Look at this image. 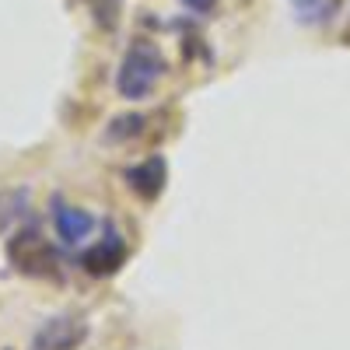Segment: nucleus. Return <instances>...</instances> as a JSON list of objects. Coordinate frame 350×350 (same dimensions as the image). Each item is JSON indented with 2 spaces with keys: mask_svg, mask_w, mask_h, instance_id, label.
I'll use <instances>...</instances> for the list:
<instances>
[{
  "mask_svg": "<svg viewBox=\"0 0 350 350\" xmlns=\"http://www.w3.org/2000/svg\"><path fill=\"white\" fill-rule=\"evenodd\" d=\"M165 70H168L165 53L151 39H133L123 53L120 70H116V92H120V98H126V102H140L158 88Z\"/></svg>",
  "mask_w": 350,
  "mask_h": 350,
  "instance_id": "1",
  "label": "nucleus"
},
{
  "mask_svg": "<svg viewBox=\"0 0 350 350\" xmlns=\"http://www.w3.org/2000/svg\"><path fill=\"white\" fill-rule=\"evenodd\" d=\"M8 259L25 277H56V267H60V252L53 249V242L39 228L14 231L8 239Z\"/></svg>",
  "mask_w": 350,
  "mask_h": 350,
  "instance_id": "2",
  "label": "nucleus"
},
{
  "mask_svg": "<svg viewBox=\"0 0 350 350\" xmlns=\"http://www.w3.org/2000/svg\"><path fill=\"white\" fill-rule=\"evenodd\" d=\"M126 256H130L126 239L116 228H109L98 242H92L81 252V270L88 277H112V273H120L126 267Z\"/></svg>",
  "mask_w": 350,
  "mask_h": 350,
  "instance_id": "3",
  "label": "nucleus"
},
{
  "mask_svg": "<svg viewBox=\"0 0 350 350\" xmlns=\"http://www.w3.org/2000/svg\"><path fill=\"white\" fill-rule=\"evenodd\" d=\"M88 340V323L77 315H53L36 329L32 350H77Z\"/></svg>",
  "mask_w": 350,
  "mask_h": 350,
  "instance_id": "4",
  "label": "nucleus"
},
{
  "mask_svg": "<svg viewBox=\"0 0 350 350\" xmlns=\"http://www.w3.org/2000/svg\"><path fill=\"white\" fill-rule=\"evenodd\" d=\"M98 228L95 214L84 211V207H74V203H64L60 196L53 200V231L67 249H77L92 239V231Z\"/></svg>",
  "mask_w": 350,
  "mask_h": 350,
  "instance_id": "5",
  "label": "nucleus"
},
{
  "mask_svg": "<svg viewBox=\"0 0 350 350\" xmlns=\"http://www.w3.org/2000/svg\"><path fill=\"white\" fill-rule=\"evenodd\" d=\"M123 179H126V189H130L133 196H140L144 203H151V200H158V196L165 193L168 161H165L161 154H151V158H144V161L130 165Z\"/></svg>",
  "mask_w": 350,
  "mask_h": 350,
  "instance_id": "6",
  "label": "nucleus"
},
{
  "mask_svg": "<svg viewBox=\"0 0 350 350\" xmlns=\"http://www.w3.org/2000/svg\"><path fill=\"white\" fill-rule=\"evenodd\" d=\"M144 126H148V116L123 112V116H116V120L105 126V140L109 144H130V140L144 137Z\"/></svg>",
  "mask_w": 350,
  "mask_h": 350,
  "instance_id": "7",
  "label": "nucleus"
},
{
  "mask_svg": "<svg viewBox=\"0 0 350 350\" xmlns=\"http://www.w3.org/2000/svg\"><path fill=\"white\" fill-rule=\"evenodd\" d=\"M291 8H295L301 25H326L336 18L340 0H291Z\"/></svg>",
  "mask_w": 350,
  "mask_h": 350,
  "instance_id": "8",
  "label": "nucleus"
},
{
  "mask_svg": "<svg viewBox=\"0 0 350 350\" xmlns=\"http://www.w3.org/2000/svg\"><path fill=\"white\" fill-rule=\"evenodd\" d=\"M88 11H92V21L102 28V32H116L123 21V0H84Z\"/></svg>",
  "mask_w": 350,
  "mask_h": 350,
  "instance_id": "9",
  "label": "nucleus"
},
{
  "mask_svg": "<svg viewBox=\"0 0 350 350\" xmlns=\"http://www.w3.org/2000/svg\"><path fill=\"white\" fill-rule=\"evenodd\" d=\"M179 4L189 11V14H200V18H211L217 11V0H179Z\"/></svg>",
  "mask_w": 350,
  "mask_h": 350,
  "instance_id": "10",
  "label": "nucleus"
}]
</instances>
